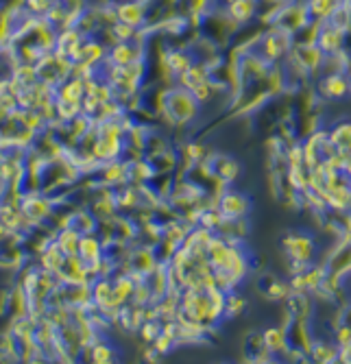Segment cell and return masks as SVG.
I'll return each mask as SVG.
<instances>
[{
	"instance_id": "1",
	"label": "cell",
	"mask_w": 351,
	"mask_h": 364,
	"mask_svg": "<svg viewBox=\"0 0 351 364\" xmlns=\"http://www.w3.org/2000/svg\"><path fill=\"white\" fill-rule=\"evenodd\" d=\"M279 245H281V251H284L286 259L314 264L316 240H314V236L308 234V231H286Z\"/></svg>"
},
{
	"instance_id": "2",
	"label": "cell",
	"mask_w": 351,
	"mask_h": 364,
	"mask_svg": "<svg viewBox=\"0 0 351 364\" xmlns=\"http://www.w3.org/2000/svg\"><path fill=\"white\" fill-rule=\"evenodd\" d=\"M314 92L318 98H323V101H345L347 96H351L349 79H347V75H340V73L318 75Z\"/></svg>"
},
{
	"instance_id": "3",
	"label": "cell",
	"mask_w": 351,
	"mask_h": 364,
	"mask_svg": "<svg viewBox=\"0 0 351 364\" xmlns=\"http://www.w3.org/2000/svg\"><path fill=\"white\" fill-rule=\"evenodd\" d=\"M216 208L222 214V218H247L251 212V201L247 194H242L230 186L216 198Z\"/></svg>"
},
{
	"instance_id": "4",
	"label": "cell",
	"mask_w": 351,
	"mask_h": 364,
	"mask_svg": "<svg viewBox=\"0 0 351 364\" xmlns=\"http://www.w3.org/2000/svg\"><path fill=\"white\" fill-rule=\"evenodd\" d=\"M258 290H260V294L264 296V299H269V301H286V299H288V294L293 292L291 290V282H284V279H279L273 273H262L260 275Z\"/></svg>"
},
{
	"instance_id": "5",
	"label": "cell",
	"mask_w": 351,
	"mask_h": 364,
	"mask_svg": "<svg viewBox=\"0 0 351 364\" xmlns=\"http://www.w3.org/2000/svg\"><path fill=\"white\" fill-rule=\"evenodd\" d=\"M345 42H347V36H345V33H342L340 28L332 26L330 22H323L321 28H318L316 46L321 48L325 55H332V53L342 50V48H345Z\"/></svg>"
},
{
	"instance_id": "6",
	"label": "cell",
	"mask_w": 351,
	"mask_h": 364,
	"mask_svg": "<svg viewBox=\"0 0 351 364\" xmlns=\"http://www.w3.org/2000/svg\"><path fill=\"white\" fill-rule=\"evenodd\" d=\"M262 338H264V345L266 349L275 355V358H286L291 349V341H288V329L284 325H273V327H266L262 332Z\"/></svg>"
},
{
	"instance_id": "7",
	"label": "cell",
	"mask_w": 351,
	"mask_h": 364,
	"mask_svg": "<svg viewBox=\"0 0 351 364\" xmlns=\"http://www.w3.org/2000/svg\"><path fill=\"white\" fill-rule=\"evenodd\" d=\"M116 18L122 24L140 28L146 22V5L140 3V0H126V3L116 7Z\"/></svg>"
},
{
	"instance_id": "8",
	"label": "cell",
	"mask_w": 351,
	"mask_h": 364,
	"mask_svg": "<svg viewBox=\"0 0 351 364\" xmlns=\"http://www.w3.org/2000/svg\"><path fill=\"white\" fill-rule=\"evenodd\" d=\"M328 136L340 155H345V157L351 155V120H338L336 124H332L328 129Z\"/></svg>"
},
{
	"instance_id": "9",
	"label": "cell",
	"mask_w": 351,
	"mask_h": 364,
	"mask_svg": "<svg viewBox=\"0 0 351 364\" xmlns=\"http://www.w3.org/2000/svg\"><path fill=\"white\" fill-rule=\"evenodd\" d=\"M255 11H258V0H230L227 3V16L234 24H247L253 20Z\"/></svg>"
},
{
	"instance_id": "10",
	"label": "cell",
	"mask_w": 351,
	"mask_h": 364,
	"mask_svg": "<svg viewBox=\"0 0 351 364\" xmlns=\"http://www.w3.org/2000/svg\"><path fill=\"white\" fill-rule=\"evenodd\" d=\"M66 253L61 251V247L53 240L40 255H38V264L44 269V271H48V273H59V269L63 267V262H66Z\"/></svg>"
},
{
	"instance_id": "11",
	"label": "cell",
	"mask_w": 351,
	"mask_h": 364,
	"mask_svg": "<svg viewBox=\"0 0 351 364\" xmlns=\"http://www.w3.org/2000/svg\"><path fill=\"white\" fill-rule=\"evenodd\" d=\"M310 360L312 362H321V364H332L338 362V345L325 338H314V345L310 349Z\"/></svg>"
},
{
	"instance_id": "12",
	"label": "cell",
	"mask_w": 351,
	"mask_h": 364,
	"mask_svg": "<svg viewBox=\"0 0 351 364\" xmlns=\"http://www.w3.org/2000/svg\"><path fill=\"white\" fill-rule=\"evenodd\" d=\"M83 353L90 358V362H94V364H107V362H116V351H114V347L107 343V341H103V338H99L94 345H90L87 349H83Z\"/></svg>"
},
{
	"instance_id": "13",
	"label": "cell",
	"mask_w": 351,
	"mask_h": 364,
	"mask_svg": "<svg viewBox=\"0 0 351 364\" xmlns=\"http://www.w3.org/2000/svg\"><path fill=\"white\" fill-rule=\"evenodd\" d=\"M338 3L340 0H306L310 18L318 20V22H328L330 16L334 14V9L338 7Z\"/></svg>"
},
{
	"instance_id": "14",
	"label": "cell",
	"mask_w": 351,
	"mask_h": 364,
	"mask_svg": "<svg viewBox=\"0 0 351 364\" xmlns=\"http://www.w3.org/2000/svg\"><path fill=\"white\" fill-rule=\"evenodd\" d=\"M79 240H81V234H77V231L70 229V227L57 229V234H55V242L61 247V251L66 253V255H77Z\"/></svg>"
},
{
	"instance_id": "15",
	"label": "cell",
	"mask_w": 351,
	"mask_h": 364,
	"mask_svg": "<svg viewBox=\"0 0 351 364\" xmlns=\"http://www.w3.org/2000/svg\"><path fill=\"white\" fill-rule=\"evenodd\" d=\"M247 310V299L238 290L225 292V318H238Z\"/></svg>"
},
{
	"instance_id": "16",
	"label": "cell",
	"mask_w": 351,
	"mask_h": 364,
	"mask_svg": "<svg viewBox=\"0 0 351 364\" xmlns=\"http://www.w3.org/2000/svg\"><path fill=\"white\" fill-rule=\"evenodd\" d=\"M9 116H11V109H7V107H5L3 103H0V124H3V122H5V120L9 118Z\"/></svg>"
},
{
	"instance_id": "17",
	"label": "cell",
	"mask_w": 351,
	"mask_h": 364,
	"mask_svg": "<svg viewBox=\"0 0 351 364\" xmlns=\"http://www.w3.org/2000/svg\"><path fill=\"white\" fill-rule=\"evenodd\" d=\"M342 173H345V175H347V177L351 179V155H349V157L345 159V168H342Z\"/></svg>"
},
{
	"instance_id": "18",
	"label": "cell",
	"mask_w": 351,
	"mask_h": 364,
	"mask_svg": "<svg viewBox=\"0 0 351 364\" xmlns=\"http://www.w3.org/2000/svg\"><path fill=\"white\" fill-rule=\"evenodd\" d=\"M347 79H349V90H351V70L347 73Z\"/></svg>"
},
{
	"instance_id": "19",
	"label": "cell",
	"mask_w": 351,
	"mask_h": 364,
	"mask_svg": "<svg viewBox=\"0 0 351 364\" xmlns=\"http://www.w3.org/2000/svg\"><path fill=\"white\" fill-rule=\"evenodd\" d=\"M347 279H349V282H351V275H349V277H347Z\"/></svg>"
}]
</instances>
